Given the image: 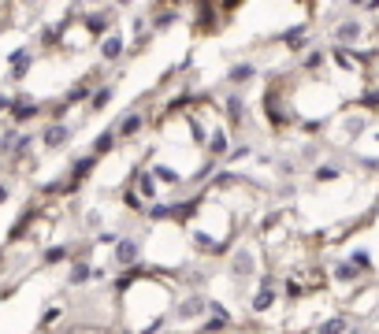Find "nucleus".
I'll use <instances>...</instances> for the list:
<instances>
[{"instance_id": "nucleus-1", "label": "nucleus", "mask_w": 379, "mask_h": 334, "mask_svg": "<svg viewBox=\"0 0 379 334\" xmlns=\"http://www.w3.org/2000/svg\"><path fill=\"white\" fill-rule=\"evenodd\" d=\"M138 253H141V246H138L134 238H120V241H115V249H112V267L130 272V267L138 264Z\"/></svg>"}, {"instance_id": "nucleus-2", "label": "nucleus", "mask_w": 379, "mask_h": 334, "mask_svg": "<svg viewBox=\"0 0 379 334\" xmlns=\"http://www.w3.org/2000/svg\"><path fill=\"white\" fill-rule=\"evenodd\" d=\"M71 138H75V126L60 119V123H49L45 131H41V145H45L49 152H56V149H63V145H68Z\"/></svg>"}, {"instance_id": "nucleus-3", "label": "nucleus", "mask_w": 379, "mask_h": 334, "mask_svg": "<svg viewBox=\"0 0 379 334\" xmlns=\"http://www.w3.org/2000/svg\"><path fill=\"white\" fill-rule=\"evenodd\" d=\"M364 37V22L361 19H342L335 27V41H338V48H349V45H357Z\"/></svg>"}, {"instance_id": "nucleus-4", "label": "nucleus", "mask_w": 379, "mask_h": 334, "mask_svg": "<svg viewBox=\"0 0 379 334\" xmlns=\"http://www.w3.org/2000/svg\"><path fill=\"white\" fill-rule=\"evenodd\" d=\"M11 123L15 126H23V123H30V119H37L41 115V105L37 100H30V97H15V105H11Z\"/></svg>"}, {"instance_id": "nucleus-5", "label": "nucleus", "mask_w": 379, "mask_h": 334, "mask_svg": "<svg viewBox=\"0 0 379 334\" xmlns=\"http://www.w3.org/2000/svg\"><path fill=\"white\" fill-rule=\"evenodd\" d=\"M231 275L234 279H253L257 275V256L250 249H238L231 256Z\"/></svg>"}, {"instance_id": "nucleus-6", "label": "nucleus", "mask_w": 379, "mask_h": 334, "mask_svg": "<svg viewBox=\"0 0 379 334\" xmlns=\"http://www.w3.org/2000/svg\"><path fill=\"white\" fill-rule=\"evenodd\" d=\"M208 312V298L205 293H190L182 305H175V319H193V316H205Z\"/></svg>"}, {"instance_id": "nucleus-7", "label": "nucleus", "mask_w": 379, "mask_h": 334, "mask_svg": "<svg viewBox=\"0 0 379 334\" xmlns=\"http://www.w3.org/2000/svg\"><path fill=\"white\" fill-rule=\"evenodd\" d=\"M30 67H34V56L26 53V48H15V53H11V60H8V79H11V82H23Z\"/></svg>"}, {"instance_id": "nucleus-8", "label": "nucleus", "mask_w": 379, "mask_h": 334, "mask_svg": "<svg viewBox=\"0 0 379 334\" xmlns=\"http://www.w3.org/2000/svg\"><path fill=\"white\" fill-rule=\"evenodd\" d=\"M123 48H127V37L120 34V30H112L108 37L101 41V60H108V63H115L123 56Z\"/></svg>"}, {"instance_id": "nucleus-9", "label": "nucleus", "mask_w": 379, "mask_h": 334, "mask_svg": "<svg viewBox=\"0 0 379 334\" xmlns=\"http://www.w3.org/2000/svg\"><path fill=\"white\" fill-rule=\"evenodd\" d=\"M224 115H227L231 126H242V123H245V97H242V93H231L227 105H224Z\"/></svg>"}, {"instance_id": "nucleus-10", "label": "nucleus", "mask_w": 379, "mask_h": 334, "mask_svg": "<svg viewBox=\"0 0 379 334\" xmlns=\"http://www.w3.org/2000/svg\"><path fill=\"white\" fill-rule=\"evenodd\" d=\"M134 194L146 197L149 204H156V175H153V171H138V178H134Z\"/></svg>"}, {"instance_id": "nucleus-11", "label": "nucleus", "mask_w": 379, "mask_h": 334, "mask_svg": "<svg viewBox=\"0 0 379 334\" xmlns=\"http://www.w3.org/2000/svg\"><path fill=\"white\" fill-rule=\"evenodd\" d=\"M276 305V290H271V282H260V290L253 293V301H250V308L260 316V312H268V308Z\"/></svg>"}, {"instance_id": "nucleus-12", "label": "nucleus", "mask_w": 379, "mask_h": 334, "mask_svg": "<svg viewBox=\"0 0 379 334\" xmlns=\"http://www.w3.org/2000/svg\"><path fill=\"white\" fill-rule=\"evenodd\" d=\"M141 126H146V115H141V112H127V119L115 126V134H120V141H127V138H134Z\"/></svg>"}, {"instance_id": "nucleus-13", "label": "nucleus", "mask_w": 379, "mask_h": 334, "mask_svg": "<svg viewBox=\"0 0 379 334\" xmlns=\"http://www.w3.org/2000/svg\"><path fill=\"white\" fill-rule=\"evenodd\" d=\"M208 156H212V160L227 156V131H224V126H216L212 138H208Z\"/></svg>"}, {"instance_id": "nucleus-14", "label": "nucleus", "mask_w": 379, "mask_h": 334, "mask_svg": "<svg viewBox=\"0 0 379 334\" xmlns=\"http://www.w3.org/2000/svg\"><path fill=\"white\" fill-rule=\"evenodd\" d=\"M153 175H156V182H164V186H179V182H182L179 167H172V163H156Z\"/></svg>"}, {"instance_id": "nucleus-15", "label": "nucleus", "mask_w": 379, "mask_h": 334, "mask_svg": "<svg viewBox=\"0 0 379 334\" xmlns=\"http://www.w3.org/2000/svg\"><path fill=\"white\" fill-rule=\"evenodd\" d=\"M115 141H120V134H115V126H112V131H104V134L94 141V156H97V160L108 156V152L115 149Z\"/></svg>"}, {"instance_id": "nucleus-16", "label": "nucleus", "mask_w": 379, "mask_h": 334, "mask_svg": "<svg viewBox=\"0 0 379 334\" xmlns=\"http://www.w3.org/2000/svg\"><path fill=\"white\" fill-rule=\"evenodd\" d=\"M312 178H316L320 186H323V182H338V178H342V167H338V163H316Z\"/></svg>"}, {"instance_id": "nucleus-17", "label": "nucleus", "mask_w": 379, "mask_h": 334, "mask_svg": "<svg viewBox=\"0 0 379 334\" xmlns=\"http://www.w3.org/2000/svg\"><path fill=\"white\" fill-rule=\"evenodd\" d=\"M115 97V86L112 82H104L94 97H89V112H101V108H108V100Z\"/></svg>"}, {"instance_id": "nucleus-18", "label": "nucleus", "mask_w": 379, "mask_h": 334, "mask_svg": "<svg viewBox=\"0 0 379 334\" xmlns=\"http://www.w3.org/2000/svg\"><path fill=\"white\" fill-rule=\"evenodd\" d=\"M316 334H349V319L346 316H331L316 327Z\"/></svg>"}, {"instance_id": "nucleus-19", "label": "nucleus", "mask_w": 379, "mask_h": 334, "mask_svg": "<svg viewBox=\"0 0 379 334\" xmlns=\"http://www.w3.org/2000/svg\"><path fill=\"white\" fill-rule=\"evenodd\" d=\"M253 74H257V67H253V63H234V67L227 71V79H231L234 86H242V82H250Z\"/></svg>"}, {"instance_id": "nucleus-20", "label": "nucleus", "mask_w": 379, "mask_h": 334, "mask_svg": "<svg viewBox=\"0 0 379 334\" xmlns=\"http://www.w3.org/2000/svg\"><path fill=\"white\" fill-rule=\"evenodd\" d=\"M89 275H94V267H89L86 260H75V264H71L68 282H71V286H82V282H89Z\"/></svg>"}, {"instance_id": "nucleus-21", "label": "nucleus", "mask_w": 379, "mask_h": 334, "mask_svg": "<svg viewBox=\"0 0 379 334\" xmlns=\"http://www.w3.org/2000/svg\"><path fill=\"white\" fill-rule=\"evenodd\" d=\"M283 41H286V45H290V48H294V53H297V48H302V45L309 41V27H305V22H302V27H294V30H286V37H283Z\"/></svg>"}, {"instance_id": "nucleus-22", "label": "nucleus", "mask_w": 379, "mask_h": 334, "mask_svg": "<svg viewBox=\"0 0 379 334\" xmlns=\"http://www.w3.org/2000/svg\"><path fill=\"white\" fill-rule=\"evenodd\" d=\"M357 275H361V272H357L349 260H338V264H335V279H338V282H357Z\"/></svg>"}, {"instance_id": "nucleus-23", "label": "nucleus", "mask_w": 379, "mask_h": 334, "mask_svg": "<svg viewBox=\"0 0 379 334\" xmlns=\"http://www.w3.org/2000/svg\"><path fill=\"white\" fill-rule=\"evenodd\" d=\"M349 264H354V267H357L361 275H364V272H372V256L364 253V249H357V253H349Z\"/></svg>"}, {"instance_id": "nucleus-24", "label": "nucleus", "mask_w": 379, "mask_h": 334, "mask_svg": "<svg viewBox=\"0 0 379 334\" xmlns=\"http://www.w3.org/2000/svg\"><path fill=\"white\" fill-rule=\"evenodd\" d=\"M364 126H368V119H364V115H349V119L342 123V131H346L349 138H357V134L364 131Z\"/></svg>"}, {"instance_id": "nucleus-25", "label": "nucleus", "mask_w": 379, "mask_h": 334, "mask_svg": "<svg viewBox=\"0 0 379 334\" xmlns=\"http://www.w3.org/2000/svg\"><path fill=\"white\" fill-rule=\"evenodd\" d=\"M323 63H328V56H323L320 48H312V53L305 56V71H316V67H323Z\"/></svg>"}, {"instance_id": "nucleus-26", "label": "nucleus", "mask_w": 379, "mask_h": 334, "mask_svg": "<svg viewBox=\"0 0 379 334\" xmlns=\"http://www.w3.org/2000/svg\"><path fill=\"white\" fill-rule=\"evenodd\" d=\"M63 260H68V246H56L45 253V264H63Z\"/></svg>"}, {"instance_id": "nucleus-27", "label": "nucleus", "mask_w": 379, "mask_h": 334, "mask_svg": "<svg viewBox=\"0 0 379 334\" xmlns=\"http://www.w3.org/2000/svg\"><path fill=\"white\" fill-rule=\"evenodd\" d=\"M364 105H368V108H379V86H375V89H368V93H364Z\"/></svg>"}, {"instance_id": "nucleus-28", "label": "nucleus", "mask_w": 379, "mask_h": 334, "mask_svg": "<svg viewBox=\"0 0 379 334\" xmlns=\"http://www.w3.org/2000/svg\"><path fill=\"white\" fill-rule=\"evenodd\" d=\"M250 152H253L250 145H238V149H234V152H231V160H245V156H250Z\"/></svg>"}, {"instance_id": "nucleus-29", "label": "nucleus", "mask_w": 379, "mask_h": 334, "mask_svg": "<svg viewBox=\"0 0 379 334\" xmlns=\"http://www.w3.org/2000/svg\"><path fill=\"white\" fill-rule=\"evenodd\" d=\"M4 197H8V189H4V186H0V204H4Z\"/></svg>"}]
</instances>
